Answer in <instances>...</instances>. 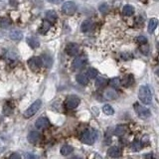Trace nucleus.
<instances>
[{"label": "nucleus", "mask_w": 159, "mask_h": 159, "mask_svg": "<svg viewBox=\"0 0 159 159\" xmlns=\"http://www.w3.org/2000/svg\"><path fill=\"white\" fill-rule=\"evenodd\" d=\"M133 83H134V78L132 75H126L122 80H121V84L126 87L131 86Z\"/></svg>", "instance_id": "nucleus-17"}, {"label": "nucleus", "mask_w": 159, "mask_h": 159, "mask_svg": "<svg viewBox=\"0 0 159 159\" xmlns=\"http://www.w3.org/2000/svg\"><path fill=\"white\" fill-rule=\"evenodd\" d=\"M27 42H28L29 46L33 49L38 48L40 46V41L38 40V38H36V37H29V38L27 39Z\"/></svg>", "instance_id": "nucleus-20"}, {"label": "nucleus", "mask_w": 159, "mask_h": 159, "mask_svg": "<svg viewBox=\"0 0 159 159\" xmlns=\"http://www.w3.org/2000/svg\"><path fill=\"white\" fill-rule=\"evenodd\" d=\"M77 10V5L73 1H67L62 6V12L66 15H73Z\"/></svg>", "instance_id": "nucleus-6"}, {"label": "nucleus", "mask_w": 159, "mask_h": 159, "mask_svg": "<svg viewBox=\"0 0 159 159\" xmlns=\"http://www.w3.org/2000/svg\"><path fill=\"white\" fill-rule=\"evenodd\" d=\"M110 84L113 89H116V87H118L121 84V81L119 78H113V79H111L110 81Z\"/></svg>", "instance_id": "nucleus-29"}, {"label": "nucleus", "mask_w": 159, "mask_h": 159, "mask_svg": "<svg viewBox=\"0 0 159 159\" xmlns=\"http://www.w3.org/2000/svg\"><path fill=\"white\" fill-rule=\"evenodd\" d=\"M72 159H82V158H81V157H79V156H74Z\"/></svg>", "instance_id": "nucleus-42"}, {"label": "nucleus", "mask_w": 159, "mask_h": 159, "mask_svg": "<svg viewBox=\"0 0 159 159\" xmlns=\"http://www.w3.org/2000/svg\"><path fill=\"white\" fill-rule=\"evenodd\" d=\"M107 154L113 158H118L121 155V149L118 146H111L107 150Z\"/></svg>", "instance_id": "nucleus-12"}, {"label": "nucleus", "mask_w": 159, "mask_h": 159, "mask_svg": "<svg viewBox=\"0 0 159 159\" xmlns=\"http://www.w3.org/2000/svg\"><path fill=\"white\" fill-rule=\"evenodd\" d=\"M93 26L94 24L91 20H84L82 23V26H81V30H82L83 33H87L93 29Z\"/></svg>", "instance_id": "nucleus-15"}, {"label": "nucleus", "mask_w": 159, "mask_h": 159, "mask_svg": "<svg viewBox=\"0 0 159 159\" xmlns=\"http://www.w3.org/2000/svg\"><path fill=\"white\" fill-rule=\"evenodd\" d=\"M127 131V126L126 124H119L114 128V135L116 136H122V135Z\"/></svg>", "instance_id": "nucleus-16"}, {"label": "nucleus", "mask_w": 159, "mask_h": 159, "mask_svg": "<svg viewBox=\"0 0 159 159\" xmlns=\"http://www.w3.org/2000/svg\"><path fill=\"white\" fill-rule=\"evenodd\" d=\"M27 138H28V141L30 143L35 144L41 139V134H40L38 131H31V132L28 134Z\"/></svg>", "instance_id": "nucleus-11"}, {"label": "nucleus", "mask_w": 159, "mask_h": 159, "mask_svg": "<svg viewBox=\"0 0 159 159\" xmlns=\"http://www.w3.org/2000/svg\"><path fill=\"white\" fill-rule=\"evenodd\" d=\"M66 53L71 57L77 56L79 53V46L76 43H69L66 46Z\"/></svg>", "instance_id": "nucleus-9"}, {"label": "nucleus", "mask_w": 159, "mask_h": 159, "mask_svg": "<svg viewBox=\"0 0 159 159\" xmlns=\"http://www.w3.org/2000/svg\"><path fill=\"white\" fill-rule=\"evenodd\" d=\"M155 74H156V75L159 77V68H157V69H156V71H155Z\"/></svg>", "instance_id": "nucleus-41"}, {"label": "nucleus", "mask_w": 159, "mask_h": 159, "mask_svg": "<svg viewBox=\"0 0 159 159\" xmlns=\"http://www.w3.org/2000/svg\"><path fill=\"white\" fill-rule=\"evenodd\" d=\"M131 149L133 151H139L141 149V142L139 140L135 139L132 143H131Z\"/></svg>", "instance_id": "nucleus-31"}, {"label": "nucleus", "mask_w": 159, "mask_h": 159, "mask_svg": "<svg viewBox=\"0 0 159 159\" xmlns=\"http://www.w3.org/2000/svg\"><path fill=\"white\" fill-rule=\"evenodd\" d=\"M11 25V20L9 18H2L0 20V27L3 29H7Z\"/></svg>", "instance_id": "nucleus-27"}, {"label": "nucleus", "mask_w": 159, "mask_h": 159, "mask_svg": "<svg viewBox=\"0 0 159 159\" xmlns=\"http://www.w3.org/2000/svg\"><path fill=\"white\" fill-rule=\"evenodd\" d=\"M6 57L9 59H17V54H15L14 52H8L7 54H6Z\"/></svg>", "instance_id": "nucleus-36"}, {"label": "nucleus", "mask_w": 159, "mask_h": 159, "mask_svg": "<svg viewBox=\"0 0 159 159\" xmlns=\"http://www.w3.org/2000/svg\"><path fill=\"white\" fill-rule=\"evenodd\" d=\"M103 96L107 100H116L118 97V94L114 89H109V90L104 91Z\"/></svg>", "instance_id": "nucleus-14"}, {"label": "nucleus", "mask_w": 159, "mask_h": 159, "mask_svg": "<svg viewBox=\"0 0 159 159\" xmlns=\"http://www.w3.org/2000/svg\"><path fill=\"white\" fill-rule=\"evenodd\" d=\"M134 110L137 113V116L140 118H143V119H146V118L151 116V111L149 109H147V107L141 106V104L137 103H134Z\"/></svg>", "instance_id": "nucleus-3"}, {"label": "nucleus", "mask_w": 159, "mask_h": 159, "mask_svg": "<svg viewBox=\"0 0 159 159\" xmlns=\"http://www.w3.org/2000/svg\"><path fill=\"white\" fill-rule=\"evenodd\" d=\"M9 159H21V156H20L19 153H17V152H15V153H13L10 155Z\"/></svg>", "instance_id": "nucleus-37"}, {"label": "nucleus", "mask_w": 159, "mask_h": 159, "mask_svg": "<svg viewBox=\"0 0 159 159\" xmlns=\"http://www.w3.org/2000/svg\"><path fill=\"white\" fill-rule=\"evenodd\" d=\"M50 3H53V4H59L60 2H62V0H48Z\"/></svg>", "instance_id": "nucleus-38"}, {"label": "nucleus", "mask_w": 159, "mask_h": 159, "mask_svg": "<svg viewBox=\"0 0 159 159\" xmlns=\"http://www.w3.org/2000/svg\"><path fill=\"white\" fill-rule=\"evenodd\" d=\"M145 158H146V159H152V158H153V154H152V153L148 154V155H146V156H145Z\"/></svg>", "instance_id": "nucleus-39"}, {"label": "nucleus", "mask_w": 159, "mask_h": 159, "mask_svg": "<svg viewBox=\"0 0 159 159\" xmlns=\"http://www.w3.org/2000/svg\"><path fill=\"white\" fill-rule=\"evenodd\" d=\"M97 70H96L94 68H90L89 70H87V75L89 77V79H96L97 77Z\"/></svg>", "instance_id": "nucleus-28"}, {"label": "nucleus", "mask_w": 159, "mask_h": 159, "mask_svg": "<svg viewBox=\"0 0 159 159\" xmlns=\"http://www.w3.org/2000/svg\"><path fill=\"white\" fill-rule=\"evenodd\" d=\"M41 104H42V101L40 100H35V101H34V103L31 104V106H30L28 109L25 110L24 116H25L26 118H29V117L33 116L34 114H35L37 111L40 110V107H41Z\"/></svg>", "instance_id": "nucleus-4"}, {"label": "nucleus", "mask_w": 159, "mask_h": 159, "mask_svg": "<svg viewBox=\"0 0 159 159\" xmlns=\"http://www.w3.org/2000/svg\"><path fill=\"white\" fill-rule=\"evenodd\" d=\"M74 148L71 146V145H64V146H62V148H61V154L64 155V156H67V155L71 154L73 152Z\"/></svg>", "instance_id": "nucleus-25"}, {"label": "nucleus", "mask_w": 159, "mask_h": 159, "mask_svg": "<svg viewBox=\"0 0 159 159\" xmlns=\"http://www.w3.org/2000/svg\"><path fill=\"white\" fill-rule=\"evenodd\" d=\"M25 159H38V156L34 153H31V152H28L25 154Z\"/></svg>", "instance_id": "nucleus-34"}, {"label": "nucleus", "mask_w": 159, "mask_h": 159, "mask_svg": "<svg viewBox=\"0 0 159 159\" xmlns=\"http://www.w3.org/2000/svg\"><path fill=\"white\" fill-rule=\"evenodd\" d=\"M76 80H77V82L80 84H82V86H87V84H89L90 79H89V77H87V74L81 73V74H79V75H77Z\"/></svg>", "instance_id": "nucleus-13"}, {"label": "nucleus", "mask_w": 159, "mask_h": 159, "mask_svg": "<svg viewBox=\"0 0 159 159\" xmlns=\"http://www.w3.org/2000/svg\"><path fill=\"white\" fill-rule=\"evenodd\" d=\"M136 41L138 44H141V45H145L147 43V38L144 36H138L136 38Z\"/></svg>", "instance_id": "nucleus-33"}, {"label": "nucleus", "mask_w": 159, "mask_h": 159, "mask_svg": "<svg viewBox=\"0 0 159 159\" xmlns=\"http://www.w3.org/2000/svg\"><path fill=\"white\" fill-rule=\"evenodd\" d=\"M121 58L123 60H130V59H132V55H131L130 53H123V54H121Z\"/></svg>", "instance_id": "nucleus-35"}, {"label": "nucleus", "mask_w": 159, "mask_h": 159, "mask_svg": "<svg viewBox=\"0 0 159 159\" xmlns=\"http://www.w3.org/2000/svg\"><path fill=\"white\" fill-rule=\"evenodd\" d=\"M97 136H99V132L96 129H94V128H90V129L84 130L82 133V135H81V141L84 144L92 145L96 142Z\"/></svg>", "instance_id": "nucleus-1"}, {"label": "nucleus", "mask_w": 159, "mask_h": 159, "mask_svg": "<svg viewBox=\"0 0 159 159\" xmlns=\"http://www.w3.org/2000/svg\"><path fill=\"white\" fill-rule=\"evenodd\" d=\"M22 37H23V34L19 30H12L10 32V38L14 40V41H20L22 39Z\"/></svg>", "instance_id": "nucleus-19"}, {"label": "nucleus", "mask_w": 159, "mask_h": 159, "mask_svg": "<svg viewBox=\"0 0 159 159\" xmlns=\"http://www.w3.org/2000/svg\"><path fill=\"white\" fill-rule=\"evenodd\" d=\"M50 126V121L48 118L46 117H40L36 120L35 122V126L38 128V129H45Z\"/></svg>", "instance_id": "nucleus-10"}, {"label": "nucleus", "mask_w": 159, "mask_h": 159, "mask_svg": "<svg viewBox=\"0 0 159 159\" xmlns=\"http://www.w3.org/2000/svg\"><path fill=\"white\" fill-rule=\"evenodd\" d=\"M107 84V80L103 77H97L96 80V87L99 89H103Z\"/></svg>", "instance_id": "nucleus-23"}, {"label": "nucleus", "mask_w": 159, "mask_h": 159, "mask_svg": "<svg viewBox=\"0 0 159 159\" xmlns=\"http://www.w3.org/2000/svg\"><path fill=\"white\" fill-rule=\"evenodd\" d=\"M46 20L47 21H49L51 24L54 22H56L57 20V13L55 11H53V10H50V11H47L46 12Z\"/></svg>", "instance_id": "nucleus-18"}, {"label": "nucleus", "mask_w": 159, "mask_h": 159, "mask_svg": "<svg viewBox=\"0 0 159 159\" xmlns=\"http://www.w3.org/2000/svg\"><path fill=\"white\" fill-rule=\"evenodd\" d=\"M81 103L80 97L78 96H75V94H72V96H69L65 100V106L67 109L69 110H74L79 106Z\"/></svg>", "instance_id": "nucleus-5"}, {"label": "nucleus", "mask_w": 159, "mask_h": 159, "mask_svg": "<svg viewBox=\"0 0 159 159\" xmlns=\"http://www.w3.org/2000/svg\"><path fill=\"white\" fill-rule=\"evenodd\" d=\"M138 97L141 103L144 104H149L151 103L152 100V94L151 90L148 86H141L139 87V92H138Z\"/></svg>", "instance_id": "nucleus-2"}, {"label": "nucleus", "mask_w": 159, "mask_h": 159, "mask_svg": "<svg viewBox=\"0 0 159 159\" xmlns=\"http://www.w3.org/2000/svg\"><path fill=\"white\" fill-rule=\"evenodd\" d=\"M87 59L86 56H79L74 60L73 62V68L75 70H81L84 68V66L87 65Z\"/></svg>", "instance_id": "nucleus-7"}, {"label": "nucleus", "mask_w": 159, "mask_h": 159, "mask_svg": "<svg viewBox=\"0 0 159 159\" xmlns=\"http://www.w3.org/2000/svg\"><path fill=\"white\" fill-rule=\"evenodd\" d=\"M141 51H142L143 54H148V48L144 49V47H143V48H141Z\"/></svg>", "instance_id": "nucleus-40"}, {"label": "nucleus", "mask_w": 159, "mask_h": 159, "mask_svg": "<svg viewBox=\"0 0 159 159\" xmlns=\"http://www.w3.org/2000/svg\"><path fill=\"white\" fill-rule=\"evenodd\" d=\"M103 113L107 114V116H113V114L114 113L113 109L110 106V104H106V106H103Z\"/></svg>", "instance_id": "nucleus-30"}, {"label": "nucleus", "mask_w": 159, "mask_h": 159, "mask_svg": "<svg viewBox=\"0 0 159 159\" xmlns=\"http://www.w3.org/2000/svg\"><path fill=\"white\" fill-rule=\"evenodd\" d=\"M99 10L100 11V13H103V14H106V13L109 12V5L107 4V3H101L99 7Z\"/></svg>", "instance_id": "nucleus-32"}, {"label": "nucleus", "mask_w": 159, "mask_h": 159, "mask_svg": "<svg viewBox=\"0 0 159 159\" xmlns=\"http://www.w3.org/2000/svg\"><path fill=\"white\" fill-rule=\"evenodd\" d=\"M42 60L40 57H32L28 60V66L31 70L37 71L42 67Z\"/></svg>", "instance_id": "nucleus-8"}, {"label": "nucleus", "mask_w": 159, "mask_h": 159, "mask_svg": "<svg viewBox=\"0 0 159 159\" xmlns=\"http://www.w3.org/2000/svg\"><path fill=\"white\" fill-rule=\"evenodd\" d=\"M50 28H51V23L49 21H47V20H44L42 23V26L40 27V29H39V33L46 34L50 30Z\"/></svg>", "instance_id": "nucleus-22"}, {"label": "nucleus", "mask_w": 159, "mask_h": 159, "mask_svg": "<svg viewBox=\"0 0 159 159\" xmlns=\"http://www.w3.org/2000/svg\"><path fill=\"white\" fill-rule=\"evenodd\" d=\"M157 24H158V20L157 19H155V18L150 19L149 24H148V32H149V33H153L154 30L156 29Z\"/></svg>", "instance_id": "nucleus-26"}, {"label": "nucleus", "mask_w": 159, "mask_h": 159, "mask_svg": "<svg viewBox=\"0 0 159 159\" xmlns=\"http://www.w3.org/2000/svg\"><path fill=\"white\" fill-rule=\"evenodd\" d=\"M133 13H134V8H133V6H131V5H126L122 9V14L126 17L132 16Z\"/></svg>", "instance_id": "nucleus-24"}, {"label": "nucleus", "mask_w": 159, "mask_h": 159, "mask_svg": "<svg viewBox=\"0 0 159 159\" xmlns=\"http://www.w3.org/2000/svg\"><path fill=\"white\" fill-rule=\"evenodd\" d=\"M41 60H42V64H43V66H45L47 68H49L52 66V64H53V59L51 58V56L49 55H43L41 57Z\"/></svg>", "instance_id": "nucleus-21"}]
</instances>
